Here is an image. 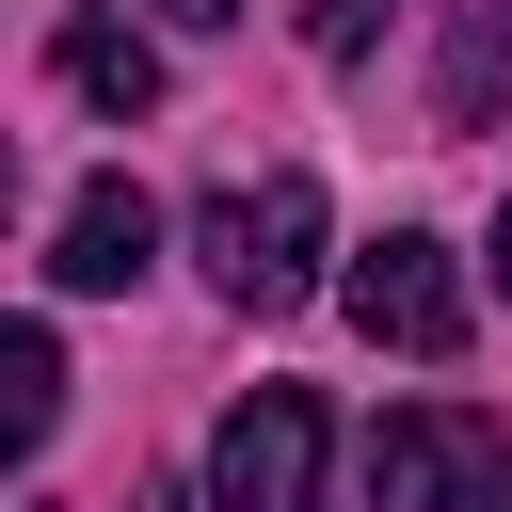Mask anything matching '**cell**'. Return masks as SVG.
Instances as JSON below:
<instances>
[{
	"label": "cell",
	"mask_w": 512,
	"mask_h": 512,
	"mask_svg": "<svg viewBox=\"0 0 512 512\" xmlns=\"http://www.w3.org/2000/svg\"><path fill=\"white\" fill-rule=\"evenodd\" d=\"M192 256H208V288H224L240 320H288V304L320 288V176H240V192H208V208H192Z\"/></svg>",
	"instance_id": "obj_1"
},
{
	"label": "cell",
	"mask_w": 512,
	"mask_h": 512,
	"mask_svg": "<svg viewBox=\"0 0 512 512\" xmlns=\"http://www.w3.org/2000/svg\"><path fill=\"white\" fill-rule=\"evenodd\" d=\"M336 288H352L368 352H416V368H448V352H464V272H448V240H432V224H384Z\"/></svg>",
	"instance_id": "obj_2"
},
{
	"label": "cell",
	"mask_w": 512,
	"mask_h": 512,
	"mask_svg": "<svg viewBox=\"0 0 512 512\" xmlns=\"http://www.w3.org/2000/svg\"><path fill=\"white\" fill-rule=\"evenodd\" d=\"M320 400L304 384H256L224 432H208V512H320Z\"/></svg>",
	"instance_id": "obj_3"
},
{
	"label": "cell",
	"mask_w": 512,
	"mask_h": 512,
	"mask_svg": "<svg viewBox=\"0 0 512 512\" xmlns=\"http://www.w3.org/2000/svg\"><path fill=\"white\" fill-rule=\"evenodd\" d=\"M496 416H448V400H416V416H384L368 432V512H480V480H496Z\"/></svg>",
	"instance_id": "obj_4"
},
{
	"label": "cell",
	"mask_w": 512,
	"mask_h": 512,
	"mask_svg": "<svg viewBox=\"0 0 512 512\" xmlns=\"http://www.w3.org/2000/svg\"><path fill=\"white\" fill-rule=\"evenodd\" d=\"M144 256H160L144 176H80V192H64V240H48V288H80V304H96V288H128Z\"/></svg>",
	"instance_id": "obj_5"
},
{
	"label": "cell",
	"mask_w": 512,
	"mask_h": 512,
	"mask_svg": "<svg viewBox=\"0 0 512 512\" xmlns=\"http://www.w3.org/2000/svg\"><path fill=\"white\" fill-rule=\"evenodd\" d=\"M48 64H64V96H96L112 128H128V112H160V48H144L128 16H64V32H48Z\"/></svg>",
	"instance_id": "obj_6"
},
{
	"label": "cell",
	"mask_w": 512,
	"mask_h": 512,
	"mask_svg": "<svg viewBox=\"0 0 512 512\" xmlns=\"http://www.w3.org/2000/svg\"><path fill=\"white\" fill-rule=\"evenodd\" d=\"M432 112H448V128H512V0H464V16H448Z\"/></svg>",
	"instance_id": "obj_7"
},
{
	"label": "cell",
	"mask_w": 512,
	"mask_h": 512,
	"mask_svg": "<svg viewBox=\"0 0 512 512\" xmlns=\"http://www.w3.org/2000/svg\"><path fill=\"white\" fill-rule=\"evenodd\" d=\"M0 384H16V448H48V432H64V336H48V320H16Z\"/></svg>",
	"instance_id": "obj_8"
},
{
	"label": "cell",
	"mask_w": 512,
	"mask_h": 512,
	"mask_svg": "<svg viewBox=\"0 0 512 512\" xmlns=\"http://www.w3.org/2000/svg\"><path fill=\"white\" fill-rule=\"evenodd\" d=\"M304 32H320V64H368V32H384V0H320Z\"/></svg>",
	"instance_id": "obj_9"
},
{
	"label": "cell",
	"mask_w": 512,
	"mask_h": 512,
	"mask_svg": "<svg viewBox=\"0 0 512 512\" xmlns=\"http://www.w3.org/2000/svg\"><path fill=\"white\" fill-rule=\"evenodd\" d=\"M160 16H176V32H224V16H240V0H160Z\"/></svg>",
	"instance_id": "obj_10"
},
{
	"label": "cell",
	"mask_w": 512,
	"mask_h": 512,
	"mask_svg": "<svg viewBox=\"0 0 512 512\" xmlns=\"http://www.w3.org/2000/svg\"><path fill=\"white\" fill-rule=\"evenodd\" d=\"M480 512H512V448H496V480H480Z\"/></svg>",
	"instance_id": "obj_11"
},
{
	"label": "cell",
	"mask_w": 512,
	"mask_h": 512,
	"mask_svg": "<svg viewBox=\"0 0 512 512\" xmlns=\"http://www.w3.org/2000/svg\"><path fill=\"white\" fill-rule=\"evenodd\" d=\"M496 288H512V208H496Z\"/></svg>",
	"instance_id": "obj_12"
}]
</instances>
